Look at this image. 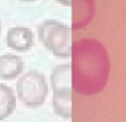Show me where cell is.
<instances>
[{
    "label": "cell",
    "instance_id": "obj_1",
    "mask_svg": "<svg viewBox=\"0 0 126 122\" xmlns=\"http://www.w3.org/2000/svg\"><path fill=\"white\" fill-rule=\"evenodd\" d=\"M74 61L71 66L72 74V84L78 92L91 93L96 88L100 76V72L96 68H100V61H97L100 54L93 50V46L88 42H80L74 45Z\"/></svg>",
    "mask_w": 126,
    "mask_h": 122
},
{
    "label": "cell",
    "instance_id": "obj_2",
    "mask_svg": "<svg viewBox=\"0 0 126 122\" xmlns=\"http://www.w3.org/2000/svg\"><path fill=\"white\" fill-rule=\"evenodd\" d=\"M38 38L57 57L66 58L71 54V30L66 24L57 20H46L38 26Z\"/></svg>",
    "mask_w": 126,
    "mask_h": 122
},
{
    "label": "cell",
    "instance_id": "obj_3",
    "mask_svg": "<svg viewBox=\"0 0 126 122\" xmlns=\"http://www.w3.org/2000/svg\"><path fill=\"white\" fill-rule=\"evenodd\" d=\"M16 92L21 102L28 108L41 106L49 93L45 75L39 71L26 72L16 84Z\"/></svg>",
    "mask_w": 126,
    "mask_h": 122
},
{
    "label": "cell",
    "instance_id": "obj_4",
    "mask_svg": "<svg viewBox=\"0 0 126 122\" xmlns=\"http://www.w3.org/2000/svg\"><path fill=\"white\" fill-rule=\"evenodd\" d=\"M53 106L58 116L68 118L71 116V66H57L51 72Z\"/></svg>",
    "mask_w": 126,
    "mask_h": 122
},
{
    "label": "cell",
    "instance_id": "obj_5",
    "mask_svg": "<svg viewBox=\"0 0 126 122\" xmlns=\"http://www.w3.org/2000/svg\"><path fill=\"white\" fill-rule=\"evenodd\" d=\"M7 45L16 51H28L34 45V34L29 28L15 26L7 33Z\"/></svg>",
    "mask_w": 126,
    "mask_h": 122
},
{
    "label": "cell",
    "instance_id": "obj_6",
    "mask_svg": "<svg viewBox=\"0 0 126 122\" xmlns=\"http://www.w3.org/2000/svg\"><path fill=\"white\" fill-rule=\"evenodd\" d=\"M24 70V62L18 55L3 54L0 55V79L13 80L21 75Z\"/></svg>",
    "mask_w": 126,
    "mask_h": 122
},
{
    "label": "cell",
    "instance_id": "obj_7",
    "mask_svg": "<svg viewBox=\"0 0 126 122\" xmlns=\"http://www.w3.org/2000/svg\"><path fill=\"white\" fill-rule=\"evenodd\" d=\"M16 108V94L13 89L7 84L0 83V121L5 120L15 112Z\"/></svg>",
    "mask_w": 126,
    "mask_h": 122
},
{
    "label": "cell",
    "instance_id": "obj_8",
    "mask_svg": "<svg viewBox=\"0 0 126 122\" xmlns=\"http://www.w3.org/2000/svg\"><path fill=\"white\" fill-rule=\"evenodd\" d=\"M57 1L61 4H64V5H70L71 4V0H57Z\"/></svg>",
    "mask_w": 126,
    "mask_h": 122
},
{
    "label": "cell",
    "instance_id": "obj_9",
    "mask_svg": "<svg viewBox=\"0 0 126 122\" xmlns=\"http://www.w3.org/2000/svg\"><path fill=\"white\" fill-rule=\"evenodd\" d=\"M21 1H35V0H21Z\"/></svg>",
    "mask_w": 126,
    "mask_h": 122
},
{
    "label": "cell",
    "instance_id": "obj_10",
    "mask_svg": "<svg viewBox=\"0 0 126 122\" xmlns=\"http://www.w3.org/2000/svg\"><path fill=\"white\" fill-rule=\"evenodd\" d=\"M0 31H1V25H0Z\"/></svg>",
    "mask_w": 126,
    "mask_h": 122
}]
</instances>
